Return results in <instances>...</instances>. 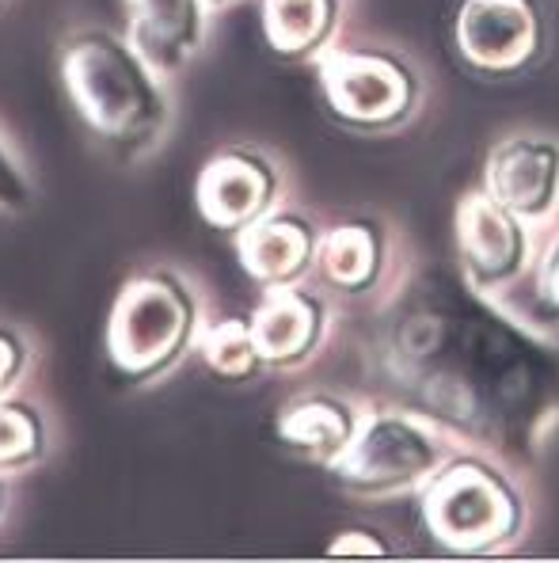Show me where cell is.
<instances>
[{
	"label": "cell",
	"instance_id": "obj_21",
	"mask_svg": "<svg viewBox=\"0 0 559 563\" xmlns=\"http://www.w3.org/2000/svg\"><path fill=\"white\" fill-rule=\"evenodd\" d=\"M27 343H23V335L15 328L0 324V396L12 393V385L23 377V369H27Z\"/></svg>",
	"mask_w": 559,
	"mask_h": 563
},
{
	"label": "cell",
	"instance_id": "obj_7",
	"mask_svg": "<svg viewBox=\"0 0 559 563\" xmlns=\"http://www.w3.org/2000/svg\"><path fill=\"white\" fill-rule=\"evenodd\" d=\"M454 43L468 69L483 77H517L545 49V15L537 0H460Z\"/></svg>",
	"mask_w": 559,
	"mask_h": 563
},
{
	"label": "cell",
	"instance_id": "obj_14",
	"mask_svg": "<svg viewBox=\"0 0 559 563\" xmlns=\"http://www.w3.org/2000/svg\"><path fill=\"white\" fill-rule=\"evenodd\" d=\"M358 416L347 400L327 393H312V396H298L293 404H286L278 411V442L290 445L293 453L316 461V465H332L343 450L350 445L358 430Z\"/></svg>",
	"mask_w": 559,
	"mask_h": 563
},
{
	"label": "cell",
	"instance_id": "obj_1",
	"mask_svg": "<svg viewBox=\"0 0 559 563\" xmlns=\"http://www.w3.org/2000/svg\"><path fill=\"white\" fill-rule=\"evenodd\" d=\"M373 339L381 374L480 450L525 461L559 422V354L468 278L438 267L411 275Z\"/></svg>",
	"mask_w": 559,
	"mask_h": 563
},
{
	"label": "cell",
	"instance_id": "obj_5",
	"mask_svg": "<svg viewBox=\"0 0 559 563\" xmlns=\"http://www.w3.org/2000/svg\"><path fill=\"white\" fill-rule=\"evenodd\" d=\"M446 465V442L423 419L384 411L358 422L350 445L327 465L332 479L350 495L389 499L423 487Z\"/></svg>",
	"mask_w": 559,
	"mask_h": 563
},
{
	"label": "cell",
	"instance_id": "obj_23",
	"mask_svg": "<svg viewBox=\"0 0 559 563\" xmlns=\"http://www.w3.org/2000/svg\"><path fill=\"white\" fill-rule=\"evenodd\" d=\"M205 8H221V4H233V0H202Z\"/></svg>",
	"mask_w": 559,
	"mask_h": 563
},
{
	"label": "cell",
	"instance_id": "obj_4",
	"mask_svg": "<svg viewBox=\"0 0 559 563\" xmlns=\"http://www.w3.org/2000/svg\"><path fill=\"white\" fill-rule=\"evenodd\" d=\"M423 526L454 556H488L522 537L525 503L483 457H454L423 484Z\"/></svg>",
	"mask_w": 559,
	"mask_h": 563
},
{
	"label": "cell",
	"instance_id": "obj_9",
	"mask_svg": "<svg viewBox=\"0 0 559 563\" xmlns=\"http://www.w3.org/2000/svg\"><path fill=\"white\" fill-rule=\"evenodd\" d=\"M457 255L468 282L483 294H495L525 271L529 260L525 221L495 202L488 187L468 190L457 202Z\"/></svg>",
	"mask_w": 559,
	"mask_h": 563
},
{
	"label": "cell",
	"instance_id": "obj_22",
	"mask_svg": "<svg viewBox=\"0 0 559 563\" xmlns=\"http://www.w3.org/2000/svg\"><path fill=\"white\" fill-rule=\"evenodd\" d=\"M327 552L332 556H389L381 533H373V529H343V533H335Z\"/></svg>",
	"mask_w": 559,
	"mask_h": 563
},
{
	"label": "cell",
	"instance_id": "obj_2",
	"mask_svg": "<svg viewBox=\"0 0 559 563\" xmlns=\"http://www.w3.org/2000/svg\"><path fill=\"white\" fill-rule=\"evenodd\" d=\"M62 88L72 111L119 161H142L160 145L171 107L160 73L130 38L88 27L62 43Z\"/></svg>",
	"mask_w": 559,
	"mask_h": 563
},
{
	"label": "cell",
	"instance_id": "obj_13",
	"mask_svg": "<svg viewBox=\"0 0 559 563\" xmlns=\"http://www.w3.org/2000/svg\"><path fill=\"white\" fill-rule=\"evenodd\" d=\"M130 43L156 73H176L199 54L205 35L202 0H122Z\"/></svg>",
	"mask_w": 559,
	"mask_h": 563
},
{
	"label": "cell",
	"instance_id": "obj_15",
	"mask_svg": "<svg viewBox=\"0 0 559 563\" xmlns=\"http://www.w3.org/2000/svg\"><path fill=\"white\" fill-rule=\"evenodd\" d=\"M384 263V236L373 221H343L327 229L316 247V271L339 294L373 289Z\"/></svg>",
	"mask_w": 559,
	"mask_h": 563
},
{
	"label": "cell",
	"instance_id": "obj_20",
	"mask_svg": "<svg viewBox=\"0 0 559 563\" xmlns=\"http://www.w3.org/2000/svg\"><path fill=\"white\" fill-rule=\"evenodd\" d=\"M533 317H537L540 324H559V240L548 247L545 263H540V271H537Z\"/></svg>",
	"mask_w": 559,
	"mask_h": 563
},
{
	"label": "cell",
	"instance_id": "obj_6",
	"mask_svg": "<svg viewBox=\"0 0 559 563\" xmlns=\"http://www.w3.org/2000/svg\"><path fill=\"white\" fill-rule=\"evenodd\" d=\"M327 111L355 130H392L415 111V69L392 49H332L320 57Z\"/></svg>",
	"mask_w": 559,
	"mask_h": 563
},
{
	"label": "cell",
	"instance_id": "obj_8",
	"mask_svg": "<svg viewBox=\"0 0 559 563\" xmlns=\"http://www.w3.org/2000/svg\"><path fill=\"white\" fill-rule=\"evenodd\" d=\"M278 168L248 145H233L217 153L199 172L194 184V210L217 233H244L248 225L275 210Z\"/></svg>",
	"mask_w": 559,
	"mask_h": 563
},
{
	"label": "cell",
	"instance_id": "obj_17",
	"mask_svg": "<svg viewBox=\"0 0 559 563\" xmlns=\"http://www.w3.org/2000/svg\"><path fill=\"white\" fill-rule=\"evenodd\" d=\"M51 430L35 404L20 396H0V476H20L46 461Z\"/></svg>",
	"mask_w": 559,
	"mask_h": 563
},
{
	"label": "cell",
	"instance_id": "obj_18",
	"mask_svg": "<svg viewBox=\"0 0 559 563\" xmlns=\"http://www.w3.org/2000/svg\"><path fill=\"white\" fill-rule=\"evenodd\" d=\"M199 354L213 377L233 380V385H244V380H251L262 369L259 346H255L251 335V320L244 317H225L213 328H205L199 339Z\"/></svg>",
	"mask_w": 559,
	"mask_h": 563
},
{
	"label": "cell",
	"instance_id": "obj_11",
	"mask_svg": "<svg viewBox=\"0 0 559 563\" xmlns=\"http://www.w3.org/2000/svg\"><path fill=\"white\" fill-rule=\"evenodd\" d=\"M316 247L320 233L309 218L293 210H270L244 233H236V255H241L244 275L262 289L298 286L316 263Z\"/></svg>",
	"mask_w": 559,
	"mask_h": 563
},
{
	"label": "cell",
	"instance_id": "obj_19",
	"mask_svg": "<svg viewBox=\"0 0 559 563\" xmlns=\"http://www.w3.org/2000/svg\"><path fill=\"white\" fill-rule=\"evenodd\" d=\"M31 202H35V190H31V179L23 176V164L15 161L12 148L0 141V210L27 213Z\"/></svg>",
	"mask_w": 559,
	"mask_h": 563
},
{
	"label": "cell",
	"instance_id": "obj_12",
	"mask_svg": "<svg viewBox=\"0 0 559 563\" xmlns=\"http://www.w3.org/2000/svg\"><path fill=\"white\" fill-rule=\"evenodd\" d=\"M251 335L259 346L262 366L270 369H298L320 351L327 331V309L316 294L298 286L267 289L259 309L251 312Z\"/></svg>",
	"mask_w": 559,
	"mask_h": 563
},
{
	"label": "cell",
	"instance_id": "obj_3",
	"mask_svg": "<svg viewBox=\"0 0 559 563\" xmlns=\"http://www.w3.org/2000/svg\"><path fill=\"white\" fill-rule=\"evenodd\" d=\"M199 339V297L176 271H142L122 286L107 320V362L142 388L179 366Z\"/></svg>",
	"mask_w": 559,
	"mask_h": 563
},
{
	"label": "cell",
	"instance_id": "obj_10",
	"mask_svg": "<svg viewBox=\"0 0 559 563\" xmlns=\"http://www.w3.org/2000/svg\"><path fill=\"white\" fill-rule=\"evenodd\" d=\"M483 187L522 221H545L559 202V145L548 137H506L491 148Z\"/></svg>",
	"mask_w": 559,
	"mask_h": 563
},
{
	"label": "cell",
	"instance_id": "obj_24",
	"mask_svg": "<svg viewBox=\"0 0 559 563\" xmlns=\"http://www.w3.org/2000/svg\"><path fill=\"white\" fill-rule=\"evenodd\" d=\"M0 518H4V476H0Z\"/></svg>",
	"mask_w": 559,
	"mask_h": 563
},
{
	"label": "cell",
	"instance_id": "obj_16",
	"mask_svg": "<svg viewBox=\"0 0 559 563\" xmlns=\"http://www.w3.org/2000/svg\"><path fill=\"white\" fill-rule=\"evenodd\" d=\"M343 0H262V38L282 62H309L324 54Z\"/></svg>",
	"mask_w": 559,
	"mask_h": 563
}]
</instances>
